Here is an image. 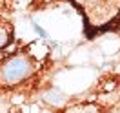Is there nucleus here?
Returning <instances> with one entry per match:
<instances>
[{
	"mask_svg": "<svg viewBox=\"0 0 120 113\" xmlns=\"http://www.w3.org/2000/svg\"><path fill=\"white\" fill-rule=\"evenodd\" d=\"M66 113H100V109L95 104H78V106L69 108Z\"/></svg>",
	"mask_w": 120,
	"mask_h": 113,
	"instance_id": "7ed1b4c3",
	"label": "nucleus"
},
{
	"mask_svg": "<svg viewBox=\"0 0 120 113\" xmlns=\"http://www.w3.org/2000/svg\"><path fill=\"white\" fill-rule=\"evenodd\" d=\"M37 64L26 53H16L0 64V86H18L35 75Z\"/></svg>",
	"mask_w": 120,
	"mask_h": 113,
	"instance_id": "f03ea898",
	"label": "nucleus"
},
{
	"mask_svg": "<svg viewBox=\"0 0 120 113\" xmlns=\"http://www.w3.org/2000/svg\"><path fill=\"white\" fill-rule=\"evenodd\" d=\"M9 42H11V29H9L8 24L0 22V49L6 47Z\"/></svg>",
	"mask_w": 120,
	"mask_h": 113,
	"instance_id": "20e7f679",
	"label": "nucleus"
},
{
	"mask_svg": "<svg viewBox=\"0 0 120 113\" xmlns=\"http://www.w3.org/2000/svg\"><path fill=\"white\" fill-rule=\"evenodd\" d=\"M84 15L87 29L102 31L120 16V0H73Z\"/></svg>",
	"mask_w": 120,
	"mask_h": 113,
	"instance_id": "f257e3e1",
	"label": "nucleus"
}]
</instances>
